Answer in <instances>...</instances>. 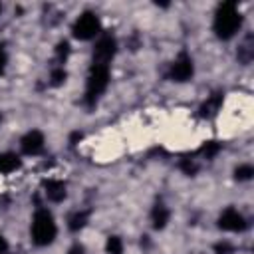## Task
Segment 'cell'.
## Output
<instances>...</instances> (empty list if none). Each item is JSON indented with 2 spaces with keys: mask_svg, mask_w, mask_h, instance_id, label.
Masks as SVG:
<instances>
[{
  "mask_svg": "<svg viewBox=\"0 0 254 254\" xmlns=\"http://www.w3.org/2000/svg\"><path fill=\"white\" fill-rule=\"evenodd\" d=\"M240 24H242V16L232 2H224L218 6L216 16H214V32L220 40L232 38L238 32Z\"/></svg>",
  "mask_w": 254,
  "mask_h": 254,
  "instance_id": "6da1fadb",
  "label": "cell"
},
{
  "mask_svg": "<svg viewBox=\"0 0 254 254\" xmlns=\"http://www.w3.org/2000/svg\"><path fill=\"white\" fill-rule=\"evenodd\" d=\"M56 238V222L54 216L46 208H38L32 220V240L38 246H48Z\"/></svg>",
  "mask_w": 254,
  "mask_h": 254,
  "instance_id": "7a4b0ae2",
  "label": "cell"
},
{
  "mask_svg": "<svg viewBox=\"0 0 254 254\" xmlns=\"http://www.w3.org/2000/svg\"><path fill=\"white\" fill-rule=\"evenodd\" d=\"M107 83H109V67L91 65V71H89V77H87V87H85L87 105H95L97 97L105 91Z\"/></svg>",
  "mask_w": 254,
  "mask_h": 254,
  "instance_id": "3957f363",
  "label": "cell"
},
{
  "mask_svg": "<svg viewBox=\"0 0 254 254\" xmlns=\"http://www.w3.org/2000/svg\"><path fill=\"white\" fill-rule=\"evenodd\" d=\"M99 18L93 12H83L73 24V36L77 40H91L99 34Z\"/></svg>",
  "mask_w": 254,
  "mask_h": 254,
  "instance_id": "277c9868",
  "label": "cell"
},
{
  "mask_svg": "<svg viewBox=\"0 0 254 254\" xmlns=\"http://www.w3.org/2000/svg\"><path fill=\"white\" fill-rule=\"evenodd\" d=\"M117 52V42L111 36H103L97 40L95 48H93V65H103L109 67V62L113 60Z\"/></svg>",
  "mask_w": 254,
  "mask_h": 254,
  "instance_id": "5b68a950",
  "label": "cell"
},
{
  "mask_svg": "<svg viewBox=\"0 0 254 254\" xmlns=\"http://www.w3.org/2000/svg\"><path fill=\"white\" fill-rule=\"evenodd\" d=\"M194 73V65L189 54H179V58L171 65V79L173 81H189Z\"/></svg>",
  "mask_w": 254,
  "mask_h": 254,
  "instance_id": "8992f818",
  "label": "cell"
},
{
  "mask_svg": "<svg viewBox=\"0 0 254 254\" xmlns=\"http://www.w3.org/2000/svg\"><path fill=\"white\" fill-rule=\"evenodd\" d=\"M246 226H248V224H246L244 216H242L236 208H226V210L220 214V218H218V228L228 230V232H242Z\"/></svg>",
  "mask_w": 254,
  "mask_h": 254,
  "instance_id": "52a82bcc",
  "label": "cell"
},
{
  "mask_svg": "<svg viewBox=\"0 0 254 254\" xmlns=\"http://www.w3.org/2000/svg\"><path fill=\"white\" fill-rule=\"evenodd\" d=\"M20 145H22V151H24L26 155H38V153L44 149V135H42L38 129L28 131V133L22 137Z\"/></svg>",
  "mask_w": 254,
  "mask_h": 254,
  "instance_id": "ba28073f",
  "label": "cell"
},
{
  "mask_svg": "<svg viewBox=\"0 0 254 254\" xmlns=\"http://www.w3.org/2000/svg\"><path fill=\"white\" fill-rule=\"evenodd\" d=\"M44 189H46V196H48L52 202H60V200H64L65 194H67L65 185H64L62 181H56V179L46 181V183H44Z\"/></svg>",
  "mask_w": 254,
  "mask_h": 254,
  "instance_id": "9c48e42d",
  "label": "cell"
},
{
  "mask_svg": "<svg viewBox=\"0 0 254 254\" xmlns=\"http://www.w3.org/2000/svg\"><path fill=\"white\" fill-rule=\"evenodd\" d=\"M220 105H222V93H218V91H216V93H212V95H210V97L200 105V109H198V111H200V115H202V117H214V115H216V111L220 109Z\"/></svg>",
  "mask_w": 254,
  "mask_h": 254,
  "instance_id": "30bf717a",
  "label": "cell"
},
{
  "mask_svg": "<svg viewBox=\"0 0 254 254\" xmlns=\"http://www.w3.org/2000/svg\"><path fill=\"white\" fill-rule=\"evenodd\" d=\"M236 56H238V60H240L244 65L252 62V58H254V38H252V34H248V36L242 40V44H240Z\"/></svg>",
  "mask_w": 254,
  "mask_h": 254,
  "instance_id": "8fae6325",
  "label": "cell"
},
{
  "mask_svg": "<svg viewBox=\"0 0 254 254\" xmlns=\"http://www.w3.org/2000/svg\"><path fill=\"white\" fill-rule=\"evenodd\" d=\"M151 220H153V226H155L157 230L165 228V226H167V222H169V208H167L163 202H157V204L153 206Z\"/></svg>",
  "mask_w": 254,
  "mask_h": 254,
  "instance_id": "7c38bea8",
  "label": "cell"
},
{
  "mask_svg": "<svg viewBox=\"0 0 254 254\" xmlns=\"http://www.w3.org/2000/svg\"><path fill=\"white\" fill-rule=\"evenodd\" d=\"M20 165L22 163H20L18 155H14V153H2L0 155V173L2 175H8V173L20 169Z\"/></svg>",
  "mask_w": 254,
  "mask_h": 254,
  "instance_id": "4fadbf2b",
  "label": "cell"
},
{
  "mask_svg": "<svg viewBox=\"0 0 254 254\" xmlns=\"http://www.w3.org/2000/svg\"><path fill=\"white\" fill-rule=\"evenodd\" d=\"M87 218H89V210H79V212H75L71 218H69V230H79V228H83L85 224H87Z\"/></svg>",
  "mask_w": 254,
  "mask_h": 254,
  "instance_id": "5bb4252c",
  "label": "cell"
},
{
  "mask_svg": "<svg viewBox=\"0 0 254 254\" xmlns=\"http://www.w3.org/2000/svg\"><path fill=\"white\" fill-rule=\"evenodd\" d=\"M105 250L107 254H123V242L119 236H109L107 238V244H105Z\"/></svg>",
  "mask_w": 254,
  "mask_h": 254,
  "instance_id": "9a60e30c",
  "label": "cell"
},
{
  "mask_svg": "<svg viewBox=\"0 0 254 254\" xmlns=\"http://www.w3.org/2000/svg\"><path fill=\"white\" fill-rule=\"evenodd\" d=\"M65 77H67L65 69H64L62 65H58V67H54V69H52V73H50V83L58 87V85H62V83L65 81Z\"/></svg>",
  "mask_w": 254,
  "mask_h": 254,
  "instance_id": "2e32d148",
  "label": "cell"
},
{
  "mask_svg": "<svg viewBox=\"0 0 254 254\" xmlns=\"http://www.w3.org/2000/svg\"><path fill=\"white\" fill-rule=\"evenodd\" d=\"M218 151H220V145H218V143H214V141H208V143H204V145L200 147V151H198V153H200L204 159H212Z\"/></svg>",
  "mask_w": 254,
  "mask_h": 254,
  "instance_id": "e0dca14e",
  "label": "cell"
},
{
  "mask_svg": "<svg viewBox=\"0 0 254 254\" xmlns=\"http://www.w3.org/2000/svg\"><path fill=\"white\" fill-rule=\"evenodd\" d=\"M252 175H254L252 165H240V167H236V171H234L236 181H250Z\"/></svg>",
  "mask_w": 254,
  "mask_h": 254,
  "instance_id": "ac0fdd59",
  "label": "cell"
},
{
  "mask_svg": "<svg viewBox=\"0 0 254 254\" xmlns=\"http://www.w3.org/2000/svg\"><path fill=\"white\" fill-rule=\"evenodd\" d=\"M196 161L192 159V157H185L183 161H181V171L185 173V175H194L196 173Z\"/></svg>",
  "mask_w": 254,
  "mask_h": 254,
  "instance_id": "d6986e66",
  "label": "cell"
},
{
  "mask_svg": "<svg viewBox=\"0 0 254 254\" xmlns=\"http://www.w3.org/2000/svg\"><path fill=\"white\" fill-rule=\"evenodd\" d=\"M67 54H69V44H67V42H60V44H58V48H56L58 62H60V64H64V62H65V58H67Z\"/></svg>",
  "mask_w": 254,
  "mask_h": 254,
  "instance_id": "ffe728a7",
  "label": "cell"
},
{
  "mask_svg": "<svg viewBox=\"0 0 254 254\" xmlns=\"http://www.w3.org/2000/svg\"><path fill=\"white\" fill-rule=\"evenodd\" d=\"M214 252H216V254H232L234 248H232L228 242H222V244H216V246H214Z\"/></svg>",
  "mask_w": 254,
  "mask_h": 254,
  "instance_id": "44dd1931",
  "label": "cell"
},
{
  "mask_svg": "<svg viewBox=\"0 0 254 254\" xmlns=\"http://www.w3.org/2000/svg\"><path fill=\"white\" fill-rule=\"evenodd\" d=\"M6 64H8V56H6V52L0 48V75L4 73V69H6Z\"/></svg>",
  "mask_w": 254,
  "mask_h": 254,
  "instance_id": "7402d4cb",
  "label": "cell"
},
{
  "mask_svg": "<svg viewBox=\"0 0 254 254\" xmlns=\"http://www.w3.org/2000/svg\"><path fill=\"white\" fill-rule=\"evenodd\" d=\"M67 254H83V246L75 244V246H71V248H69V252H67Z\"/></svg>",
  "mask_w": 254,
  "mask_h": 254,
  "instance_id": "603a6c76",
  "label": "cell"
},
{
  "mask_svg": "<svg viewBox=\"0 0 254 254\" xmlns=\"http://www.w3.org/2000/svg\"><path fill=\"white\" fill-rule=\"evenodd\" d=\"M6 248H8V242H6V238L0 234V254H4V252H6Z\"/></svg>",
  "mask_w": 254,
  "mask_h": 254,
  "instance_id": "cb8c5ba5",
  "label": "cell"
},
{
  "mask_svg": "<svg viewBox=\"0 0 254 254\" xmlns=\"http://www.w3.org/2000/svg\"><path fill=\"white\" fill-rule=\"evenodd\" d=\"M0 121H2V115H0Z\"/></svg>",
  "mask_w": 254,
  "mask_h": 254,
  "instance_id": "d4e9b609",
  "label": "cell"
},
{
  "mask_svg": "<svg viewBox=\"0 0 254 254\" xmlns=\"http://www.w3.org/2000/svg\"><path fill=\"white\" fill-rule=\"evenodd\" d=\"M0 10H2V6H0Z\"/></svg>",
  "mask_w": 254,
  "mask_h": 254,
  "instance_id": "484cf974",
  "label": "cell"
}]
</instances>
